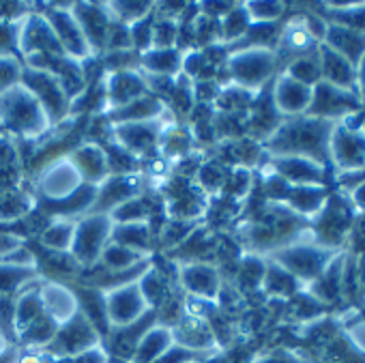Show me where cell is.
Returning a JSON list of instances; mask_svg holds the SVG:
<instances>
[{"label":"cell","mask_w":365,"mask_h":363,"mask_svg":"<svg viewBox=\"0 0 365 363\" xmlns=\"http://www.w3.org/2000/svg\"><path fill=\"white\" fill-rule=\"evenodd\" d=\"M52 127L48 112L22 82L0 93V129L16 142H39Z\"/></svg>","instance_id":"obj_1"},{"label":"cell","mask_w":365,"mask_h":363,"mask_svg":"<svg viewBox=\"0 0 365 363\" xmlns=\"http://www.w3.org/2000/svg\"><path fill=\"white\" fill-rule=\"evenodd\" d=\"M112 228L114 222L108 213H88L78 220L69 254L82 267V271L99 265V258L112 239Z\"/></svg>","instance_id":"obj_2"},{"label":"cell","mask_w":365,"mask_h":363,"mask_svg":"<svg viewBox=\"0 0 365 363\" xmlns=\"http://www.w3.org/2000/svg\"><path fill=\"white\" fill-rule=\"evenodd\" d=\"M176 121H146V123H108V140L135 157L140 163L155 157L159 148V138L165 125Z\"/></svg>","instance_id":"obj_3"},{"label":"cell","mask_w":365,"mask_h":363,"mask_svg":"<svg viewBox=\"0 0 365 363\" xmlns=\"http://www.w3.org/2000/svg\"><path fill=\"white\" fill-rule=\"evenodd\" d=\"M73 5L76 3H48L41 11L50 20L52 31H54L65 56H69L78 63H86L97 56H95V52L73 14Z\"/></svg>","instance_id":"obj_4"},{"label":"cell","mask_w":365,"mask_h":363,"mask_svg":"<svg viewBox=\"0 0 365 363\" xmlns=\"http://www.w3.org/2000/svg\"><path fill=\"white\" fill-rule=\"evenodd\" d=\"M82 185L86 183L82 180L73 161L67 155H58L54 159H48L37 172L35 196L37 200L58 203L73 196L78 190H82Z\"/></svg>","instance_id":"obj_5"},{"label":"cell","mask_w":365,"mask_h":363,"mask_svg":"<svg viewBox=\"0 0 365 363\" xmlns=\"http://www.w3.org/2000/svg\"><path fill=\"white\" fill-rule=\"evenodd\" d=\"M22 84L39 99V103L48 112L52 125H61V123H65L71 116L73 101L69 99V95L63 88L61 80L56 76H52L50 71L24 67V71H22Z\"/></svg>","instance_id":"obj_6"},{"label":"cell","mask_w":365,"mask_h":363,"mask_svg":"<svg viewBox=\"0 0 365 363\" xmlns=\"http://www.w3.org/2000/svg\"><path fill=\"white\" fill-rule=\"evenodd\" d=\"M99 91H101V112L106 116L146 95L148 86L140 69H118V71L101 73Z\"/></svg>","instance_id":"obj_7"},{"label":"cell","mask_w":365,"mask_h":363,"mask_svg":"<svg viewBox=\"0 0 365 363\" xmlns=\"http://www.w3.org/2000/svg\"><path fill=\"white\" fill-rule=\"evenodd\" d=\"M103 303H106L110 331L131 327L150 312L138 282H129V284H123L103 292Z\"/></svg>","instance_id":"obj_8"},{"label":"cell","mask_w":365,"mask_h":363,"mask_svg":"<svg viewBox=\"0 0 365 363\" xmlns=\"http://www.w3.org/2000/svg\"><path fill=\"white\" fill-rule=\"evenodd\" d=\"M174 275L182 295L217 303L224 282H222L220 267L215 262H176L174 260Z\"/></svg>","instance_id":"obj_9"},{"label":"cell","mask_w":365,"mask_h":363,"mask_svg":"<svg viewBox=\"0 0 365 363\" xmlns=\"http://www.w3.org/2000/svg\"><path fill=\"white\" fill-rule=\"evenodd\" d=\"M97 344H103L101 333L95 329V324L82 312H78L69 322L58 327L56 337L52 339V344L48 348H43V352L56 361V359L73 357V354L88 350Z\"/></svg>","instance_id":"obj_10"},{"label":"cell","mask_w":365,"mask_h":363,"mask_svg":"<svg viewBox=\"0 0 365 363\" xmlns=\"http://www.w3.org/2000/svg\"><path fill=\"white\" fill-rule=\"evenodd\" d=\"M33 54H65L52 31L50 20L41 9H33L18 24V56L26 58Z\"/></svg>","instance_id":"obj_11"},{"label":"cell","mask_w":365,"mask_h":363,"mask_svg":"<svg viewBox=\"0 0 365 363\" xmlns=\"http://www.w3.org/2000/svg\"><path fill=\"white\" fill-rule=\"evenodd\" d=\"M37 288H39V299H41L43 312L58 327L69 322L80 312V301H78L76 288L71 284L61 282V280L41 277Z\"/></svg>","instance_id":"obj_12"},{"label":"cell","mask_w":365,"mask_h":363,"mask_svg":"<svg viewBox=\"0 0 365 363\" xmlns=\"http://www.w3.org/2000/svg\"><path fill=\"white\" fill-rule=\"evenodd\" d=\"M226 69L241 88H254L262 84L271 71V54L260 48H250L226 58Z\"/></svg>","instance_id":"obj_13"},{"label":"cell","mask_w":365,"mask_h":363,"mask_svg":"<svg viewBox=\"0 0 365 363\" xmlns=\"http://www.w3.org/2000/svg\"><path fill=\"white\" fill-rule=\"evenodd\" d=\"M67 157L73 161V165L78 168L80 176L86 185L99 188L103 180L110 176V168H108V153L106 146L95 142V140H86L76 144Z\"/></svg>","instance_id":"obj_14"},{"label":"cell","mask_w":365,"mask_h":363,"mask_svg":"<svg viewBox=\"0 0 365 363\" xmlns=\"http://www.w3.org/2000/svg\"><path fill=\"white\" fill-rule=\"evenodd\" d=\"M170 329H172V335H174L176 344L192 348V350H198V352L215 354L217 337H215L209 320L192 316V314H182L178 318V322H174Z\"/></svg>","instance_id":"obj_15"},{"label":"cell","mask_w":365,"mask_h":363,"mask_svg":"<svg viewBox=\"0 0 365 363\" xmlns=\"http://www.w3.org/2000/svg\"><path fill=\"white\" fill-rule=\"evenodd\" d=\"M73 14L95 52V56H103V46H106V35L110 31L112 18L108 14L106 3H76Z\"/></svg>","instance_id":"obj_16"},{"label":"cell","mask_w":365,"mask_h":363,"mask_svg":"<svg viewBox=\"0 0 365 363\" xmlns=\"http://www.w3.org/2000/svg\"><path fill=\"white\" fill-rule=\"evenodd\" d=\"M138 69L153 78H176L182 69L180 48H150L140 54Z\"/></svg>","instance_id":"obj_17"},{"label":"cell","mask_w":365,"mask_h":363,"mask_svg":"<svg viewBox=\"0 0 365 363\" xmlns=\"http://www.w3.org/2000/svg\"><path fill=\"white\" fill-rule=\"evenodd\" d=\"M172 344H174L172 329L168 324L155 322L138 339V344L129 357V363H155Z\"/></svg>","instance_id":"obj_18"},{"label":"cell","mask_w":365,"mask_h":363,"mask_svg":"<svg viewBox=\"0 0 365 363\" xmlns=\"http://www.w3.org/2000/svg\"><path fill=\"white\" fill-rule=\"evenodd\" d=\"M35 209H37L35 192H29L22 185L0 190V224L24 222Z\"/></svg>","instance_id":"obj_19"},{"label":"cell","mask_w":365,"mask_h":363,"mask_svg":"<svg viewBox=\"0 0 365 363\" xmlns=\"http://www.w3.org/2000/svg\"><path fill=\"white\" fill-rule=\"evenodd\" d=\"M112 243L125 245L140 254H150V243L155 241V228L150 222H135V224H114L112 228Z\"/></svg>","instance_id":"obj_20"},{"label":"cell","mask_w":365,"mask_h":363,"mask_svg":"<svg viewBox=\"0 0 365 363\" xmlns=\"http://www.w3.org/2000/svg\"><path fill=\"white\" fill-rule=\"evenodd\" d=\"M76 224L78 220H67V218H54L46 224V228L37 235L39 245L50 252H69L76 235Z\"/></svg>","instance_id":"obj_21"},{"label":"cell","mask_w":365,"mask_h":363,"mask_svg":"<svg viewBox=\"0 0 365 363\" xmlns=\"http://www.w3.org/2000/svg\"><path fill=\"white\" fill-rule=\"evenodd\" d=\"M153 256H146V254H140L135 250H129L125 245H118V243H108V247L103 250L101 258H99V267L108 273H125V271H131L135 267H140L142 262L150 260Z\"/></svg>","instance_id":"obj_22"},{"label":"cell","mask_w":365,"mask_h":363,"mask_svg":"<svg viewBox=\"0 0 365 363\" xmlns=\"http://www.w3.org/2000/svg\"><path fill=\"white\" fill-rule=\"evenodd\" d=\"M153 213H155V205L150 203V196L138 194V196L125 200L123 205H118L108 215L112 218L114 224H135V222H150L153 224Z\"/></svg>","instance_id":"obj_23"},{"label":"cell","mask_w":365,"mask_h":363,"mask_svg":"<svg viewBox=\"0 0 365 363\" xmlns=\"http://www.w3.org/2000/svg\"><path fill=\"white\" fill-rule=\"evenodd\" d=\"M41 277L43 275L39 273V269H26V267L0 262V295H16L18 290Z\"/></svg>","instance_id":"obj_24"},{"label":"cell","mask_w":365,"mask_h":363,"mask_svg":"<svg viewBox=\"0 0 365 363\" xmlns=\"http://www.w3.org/2000/svg\"><path fill=\"white\" fill-rule=\"evenodd\" d=\"M106 7L114 22L131 26L148 18L155 9V3H146V0H123V3H106Z\"/></svg>","instance_id":"obj_25"},{"label":"cell","mask_w":365,"mask_h":363,"mask_svg":"<svg viewBox=\"0 0 365 363\" xmlns=\"http://www.w3.org/2000/svg\"><path fill=\"white\" fill-rule=\"evenodd\" d=\"M213 354L209 352H198V350H192V348H185L180 344H172L155 363H202L207 359H211Z\"/></svg>","instance_id":"obj_26"},{"label":"cell","mask_w":365,"mask_h":363,"mask_svg":"<svg viewBox=\"0 0 365 363\" xmlns=\"http://www.w3.org/2000/svg\"><path fill=\"white\" fill-rule=\"evenodd\" d=\"M24 65L18 56H0V93L22 82Z\"/></svg>","instance_id":"obj_27"},{"label":"cell","mask_w":365,"mask_h":363,"mask_svg":"<svg viewBox=\"0 0 365 363\" xmlns=\"http://www.w3.org/2000/svg\"><path fill=\"white\" fill-rule=\"evenodd\" d=\"M54 361V359H52ZM54 363H110V352L103 344H97L88 350H82L67 359H56Z\"/></svg>","instance_id":"obj_28"},{"label":"cell","mask_w":365,"mask_h":363,"mask_svg":"<svg viewBox=\"0 0 365 363\" xmlns=\"http://www.w3.org/2000/svg\"><path fill=\"white\" fill-rule=\"evenodd\" d=\"M35 7L31 3H14V0H0V22L18 24L22 18H26Z\"/></svg>","instance_id":"obj_29"},{"label":"cell","mask_w":365,"mask_h":363,"mask_svg":"<svg viewBox=\"0 0 365 363\" xmlns=\"http://www.w3.org/2000/svg\"><path fill=\"white\" fill-rule=\"evenodd\" d=\"M18 24L0 22V56H18Z\"/></svg>","instance_id":"obj_30"},{"label":"cell","mask_w":365,"mask_h":363,"mask_svg":"<svg viewBox=\"0 0 365 363\" xmlns=\"http://www.w3.org/2000/svg\"><path fill=\"white\" fill-rule=\"evenodd\" d=\"M22 245H26L24 235H20L16 230H0V260H5L7 256H11Z\"/></svg>","instance_id":"obj_31"},{"label":"cell","mask_w":365,"mask_h":363,"mask_svg":"<svg viewBox=\"0 0 365 363\" xmlns=\"http://www.w3.org/2000/svg\"><path fill=\"white\" fill-rule=\"evenodd\" d=\"M7 348H9V342H7V339H5L3 335H0V352H5Z\"/></svg>","instance_id":"obj_32"},{"label":"cell","mask_w":365,"mask_h":363,"mask_svg":"<svg viewBox=\"0 0 365 363\" xmlns=\"http://www.w3.org/2000/svg\"><path fill=\"white\" fill-rule=\"evenodd\" d=\"M0 133H3V129H0Z\"/></svg>","instance_id":"obj_33"}]
</instances>
